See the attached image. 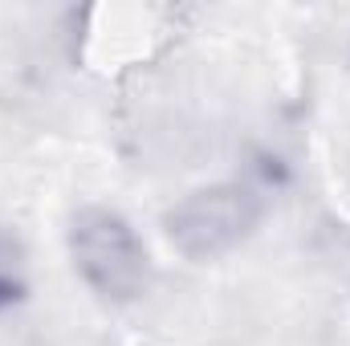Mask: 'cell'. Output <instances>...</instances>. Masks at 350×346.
Segmentation results:
<instances>
[{
	"mask_svg": "<svg viewBox=\"0 0 350 346\" xmlns=\"http://www.w3.org/2000/svg\"><path fill=\"white\" fill-rule=\"evenodd\" d=\"M70 253L82 281L106 302H135L147 289V249L114 208H82L74 216Z\"/></svg>",
	"mask_w": 350,
	"mask_h": 346,
	"instance_id": "6da1fadb",
	"label": "cell"
},
{
	"mask_svg": "<svg viewBox=\"0 0 350 346\" xmlns=\"http://www.w3.org/2000/svg\"><path fill=\"white\" fill-rule=\"evenodd\" d=\"M261 220V200L245 183H208L183 196L163 216L167 241L187 261H216L232 253Z\"/></svg>",
	"mask_w": 350,
	"mask_h": 346,
	"instance_id": "7a4b0ae2",
	"label": "cell"
},
{
	"mask_svg": "<svg viewBox=\"0 0 350 346\" xmlns=\"http://www.w3.org/2000/svg\"><path fill=\"white\" fill-rule=\"evenodd\" d=\"M25 289V269H21V245L0 228V306H8Z\"/></svg>",
	"mask_w": 350,
	"mask_h": 346,
	"instance_id": "3957f363",
	"label": "cell"
}]
</instances>
